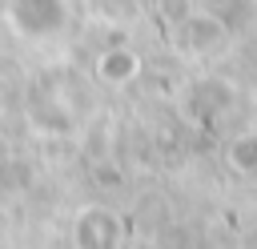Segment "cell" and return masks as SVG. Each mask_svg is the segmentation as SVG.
I'll use <instances>...</instances> for the list:
<instances>
[{"label": "cell", "mask_w": 257, "mask_h": 249, "mask_svg": "<svg viewBox=\"0 0 257 249\" xmlns=\"http://www.w3.org/2000/svg\"><path fill=\"white\" fill-rule=\"evenodd\" d=\"M20 68L12 56H0V112H16V100H20Z\"/></svg>", "instance_id": "6da1fadb"}]
</instances>
